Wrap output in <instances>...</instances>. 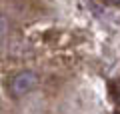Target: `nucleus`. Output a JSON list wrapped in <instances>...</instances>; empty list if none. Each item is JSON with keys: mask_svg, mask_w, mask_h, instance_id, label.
<instances>
[{"mask_svg": "<svg viewBox=\"0 0 120 114\" xmlns=\"http://www.w3.org/2000/svg\"><path fill=\"white\" fill-rule=\"evenodd\" d=\"M36 86V74L30 70H24V72H18L16 76L12 78V82H10V92H12V96H24L26 92H30V90Z\"/></svg>", "mask_w": 120, "mask_h": 114, "instance_id": "obj_1", "label": "nucleus"}, {"mask_svg": "<svg viewBox=\"0 0 120 114\" xmlns=\"http://www.w3.org/2000/svg\"><path fill=\"white\" fill-rule=\"evenodd\" d=\"M8 30V20L0 14V36H4V32Z\"/></svg>", "mask_w": 120, "mask_h": 114, "instance_id": "obj_2", "label": "nucleus"}, {"mask_svg": "<svg viewBox=\"0 0 120 114\" xmlns=\"http://www.w3.org/2000/svg\"><path fill=\"white\" fill-rule=\"evenodd\" d=\"M112 2H120V0H112Z\"/></svg>", "mask_w": 120, "mask_h": 114, "instance_id": "obj_3", "label": "nucleus"}]
</instances>
